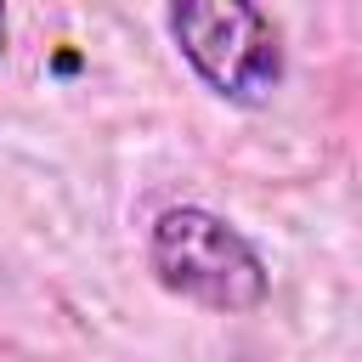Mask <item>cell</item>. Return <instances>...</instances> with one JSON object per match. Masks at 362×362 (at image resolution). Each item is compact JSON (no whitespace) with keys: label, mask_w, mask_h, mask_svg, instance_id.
<instances>
[{"label":"cell","mask_w":362,"mask_h":362,"mask_svg":"<svg viewBox=\"0 0 362 362\" xmlns=\"http://www.w3.org/2000/svg\"><path fill=\"white\" fill-rule=\"evenodd\" d=\"M147 260L158 283L204 311H255L266 300V260L215 209L175 204L147 232Z\"/></svg>","instance_id":"obj_1"},{"label":"cell","mask_w":362,"mask_h":362,"mask_svg":"<svg viewBox=\"0 0 362 362\" xmlns=\"http://www.w3.org/2000/svg\"><path fill=\"white\" fill-rule=\"evenodd\" d=\"M170 34L181 45V57L192 62V74L238 102V107H260L277 96L283 85V40L272 28V17L260 6L243 0H181L170 6Z\"/></svg>","instance_id":"obj_2"},{"label":"cell","mask_w":362,"mask_h":362,"mask_svg":"<svg viewBox=\"0 0 362 362\" xmlns=\"http://www.w3.org/2000/svg\"><path fill=\"white\" fill-rule=\"evenodd\" d=\"M0 28H6V11H0Z\"/></svg>","instance_id":"obj_3"}]
</instances>
